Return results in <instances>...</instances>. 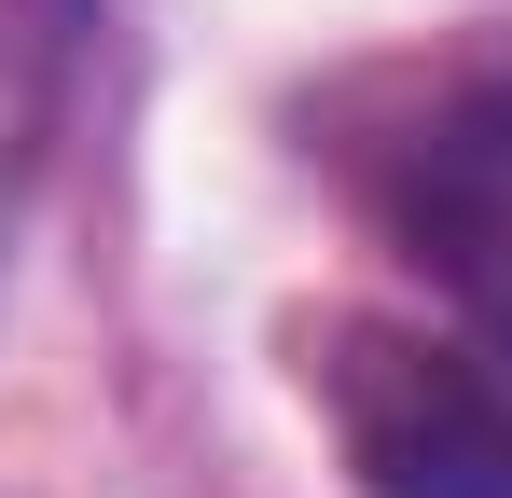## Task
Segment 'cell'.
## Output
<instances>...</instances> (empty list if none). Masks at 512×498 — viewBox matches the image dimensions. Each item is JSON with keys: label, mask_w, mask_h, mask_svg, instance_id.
Returning a JSON list of instances; mask_svg holds the SVG:
<instances>
[{"label": "cell", "mask_w": 512, "mask_h": 498, "mask_svg": "<svg viewBox=\"0 0 512 498\" xmlns=\"http://www.w3.org/2000/svg\"><path fill=\"white\" fill-rule=\"evenodd\" d=\"M305 402L360 498H512V332L485 319L319 305Z\"/></svg>", "instance_id": "obj_1"}, {"label": "cell", "mask_w": 512, "mask_h": 498, "mask_svg": "<svg viewBox=\"0 0 512 498\" xmlns=\"http://www.w3.org/2000/svg\"><path fill=\"white\" fill-rule=\"evenodd\" d=\"M360 194L402 236L443 319L512 332V56H443L416 70L402 125L360 139Z\"/></svg>", "instance_id": "obj_2"}]
</instances>
